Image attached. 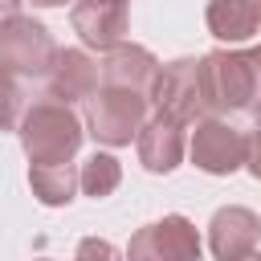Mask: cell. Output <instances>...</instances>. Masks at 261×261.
<instances>
[{
    "instance_id": "15",
    "label": "cell",
    "mask_w": 261,
    "mask_h": 261,
    "mask_svg": "<svg viewBox=\"0 0 261 261\" xmlns=\"http://www.w3.org/2000/svg\"><path fill=\"white\" fill-rule=\"evenodd\" d=\"M77 171H82V192H86V196H94V200L110 196V192L122 184V167H118V159H114V155H106V151H94Z\"/></svg>"
},
{
    "instance_id": "6",
    "label": "cell",
    "mask_w": 261,
    "mask_h": 261,
    "mask_svg": "<svg viewBox=\"0 0 261 261\" xmlns=\"http://www.w3.org/2000/svg\"><path fill=\"white\" fill-rule=\"evenodd\" d=\"M188 155L200 171L208 175H232L237 167H245V155H249V135H241L232 122L224 118H200L196 130H192V143H188Z\"/></svg>"
},
{
    "instance_id": "9",
    "label": "cell",
    "mask_w": 261,
    "mask_h": 261,
    "mask_svg": "<svg viewBox=\"0 0 261 261\" xmlns=\"http://www.w3.org/2000/svg\"><path fill=\"white\" fill-rule=\"evenodd\" d=\"M69 24L90 49H114L126 37V4L122 0H73Z\"/></svg>"
},
{
    "instance_id": "1",
    "label": "cell",
    "mask_w": 261,
    "mask_h": 261,
    "mask_svg": "<svg viewBox=\"0 0 261 261\" xmlns=\"http://www.w3.org/2000/svg\"><path fill=\"white\" fill-rule=\"evenodd\" d=\"M208 114H249L261 122V45L253 49H212L200 57Z\"/></svg>"
},
{
    "instance_id": "21",
    "label": "cell",
    "mask_w": 261,
    "mask_h": 261,
    "mask_svg": "<svg viewBox=\"0 0 261 261\" xmlns=\"http://www.w3.org/2000/svg\"><path fill=\"white\" fill-rule=\"evenodd\" d=\"M241 261H261V253H249V257H241Z\"/></svg>"
},
{
    "instance_id": "11",
    "label": "cell",
    "mask_w": 261,
    "mask_h": 261,
    "mask_svg": "<svg viewBox=\"0 0 261 261\" xmlns=\"http://www.w3.org/2000/svg\"><path fill=\"white\" fill-rule=\"evenodd\" d=\"M135 147H139V163H143L147 171L167 175V171H175L179 159H184V122H175V118H167V114L155 110V114L143 122Z\"/></svg>"
},
{
    "instance_id": "18",
    "label": "cell",
    "mask_w": 261,
    "mask_h": 261,
    "mask_svg": "<svg viewBox=\"0 0 261 261\" xmlns=\"http://www.w3.org/2000/svg\"><path fill=\"white\" fill-rule=\"evenodd\" d=\"M245 167L253 171V179H261V122L249 130V155H245Z\"/></svg>"
},
{
    "instance_id": "14",
    "label": "cell",
    "mask_w": 261,
    "mask_h": 261,
    "mask_svg": "<svg viewBox=\"0 0 261 261\" xmlns=\"http://www.w3.org/2000/svg\"><path fill=\"white\" fill-rule=\"evenodd\" d=\"M29 188L45 208H61L73 200L82 188V171L73 163H53V167H29Z\"/></svg>"
},
{
    "instance_id": "16",
    "label": "cell",
    "mask_w": 261,
    "mask_h": 261,
    "mask_svg": "<svg viewBox=\"0 0 261 261\" xmlns=\"http://www.w3.org/2000/svg\"><path fill=\"white\" fill-rule=\"evenodd\" d=\"M24 86H20V73H12L8 65H0V130H20V118H24Z\"/></svg>"
},
{
    "instance_id": "2",
    "label": "cell",
    "mask_w": 261,
    "mask_h": 261,
    "mask_svg": "<svg viewBox=\"0 0 261 261\" xmlns=\"http://www.w3.org/2000/svg\"><path fill=\"white\" fill-rule=\"evenodd\" d=\"M86 122L57 98H37L24 118H20V147L29 155L33 167H53V163H73L77 147H82V130Z\"/></svg>"
},
{
    "instance_id": "22",
    "label": "cell",
    "mask_w": 261,
    "mask_h": 261,
    "mask_svg": "<svg viewBox=\"0 0 261 261\" xmlns=\"http://www.w3.org/2000/svg\"><path fill=\"white\" fill-rule=\"evenodd\" d=\"M37 261H49V257H37Z\"/></svg>"
},
{
    "instance_id": "20",
    "label": "cell",
    "mask_w": 261,
    "mask_h": 261,
    "mask_svg": "<svg viewBox=\"0 0 261 261\" xmlns=\"http://www.w3.org/2000/svg\"><path fill=\"white\" fill-rule=\"evenodd\" d=\"M37 8H57V4H65V0H33Z\"/></svg>"
},
{
    "instance_id": "12",
    "label": "cell",
    "mask_w": 261,
    "mask_h": 261,
    "mask_svg": "<svg viewBox=\"0 0 261 261\" xmlns=\"http://www.w3.org/2000/svg\"><path fill=\"white\" fill-rule=\"evenodd\" d=\"M155 73H159V61L151 49L143 45H114L102 61V86H118V90H130V94H143L151 98V86H155Z\"/></svg>"
},
{
    "instance_id": "17",
    "label": "cell",
    "mask_w": 261,
    "mask_h": 261,
    "mask_svg": "<svg viewBox=\"0 0 261 261\" xmlns=\"http://www.w3.org/2000/svg\"><path fill=\"white\" fill-rule=\"evenodd\" d=\"M73 261H122V253H118L110 241H102V237H82Z\"/></svg>"
},
{
    "instance_id": "23",
    "label": "cell",
    "mask_w": 261,
    "mask_h": 261,
    "mask_svg": "<svg viewBox=\"0 0 261 261\" xmlns=\"http://www.w3.org/2000/svg\"><path fill=\"white\" fill-rule=\"evenodd\" d=\"M122 4H126V0H122Z\"/></svg>"
},
{
    "instance_id": "10",
    "label": "cell",
    "mask_w": 261,
    "mask_h": 261,
    "mask_svg": "<svg viewBox=\"0 0 261 261\" xmlns=\"http://www.w3.org/2000/svg\"><path fill=\"white\" fill-rule=\"evenodd\" d=\"M98 77L102 69L86 49H61L53 69L45 73V86H49V98L69 106V102H90L98 94Z\"/></svg>"
},
{
    "instance_id": "8",
    "label": "cell",
    "mask_w": 261,
    "mask_h": 261,
    "mask_svg": "<svg viewBox=\"0 0 261 261\" xmlns=\"http://www.w3.org/2000/svg\"><path fill=\"white\" fill-rule=\"evenodd\" d=\"M257 241H261V216L241 208V204H228V208H216L212 220H208V249L216 261H241L249 253H257Z\"/></svg>"
},
{
    "instance_id": "4",
    "label": "cell",
    "mask_w": 261,
    "mask_h": 261,
    "mask_svg": "<svg viewBox=\"0 0 261 261\" xmlns=\"http://www.w3.org/2000/svg\"><path fill=\"white\" fill-rule=\"evenodd\" d=\"M151 102L159 114L175 118V122H200L208 114V98H204V69L200 57H175L167 65H159L155 86H151Z\"/></svg>"
},
{
    "instance_id": "19",
    "label": "cell",
    "mask_w": 261,
    "mask_h": 261,
    "mask_svg": "<svg viewBox=\"0 0 261 261\" xmlns=\"http://www.w3.org/2000/svg\"><path fill=\"white\" fill-rule=\"evenodd\" d=\"M12 16H20V0H0V24H8Z\"/></svg>"
},
{
    "instance_id": "3",
    "label": "cell",
    "mask_w": 261,
    "mask_h": 261,
    "mask_svg": "<svg viewBox=\"0 0 261 261\" xmlns=\"http://www.w3.org/2000/svg\"><path fill=\"white\" fill-rule=\"evenodd\" d=\"M147 102L151 98H143V94L118 90V86H98V94L86 102V130L106 147H126L130 139H139L143 122L151 118Z\"/></svg>"
},
{
    "instance_id": "13",
    "label": "cell",
    "mask_w": 261,
    "mask_h": 261,
    "mask_svg": "<svg viewBox=\"0 0 261 261\" xmlns=\"http://www.w3.org/2000/svg\"><path fill=\"white\" fill-rule=\"evenodd\" d=\"M208 33L224 45H241L261 29V0H208Z\"/></svg>"
},
{
    "instance_id": "5",
    "label": "cell",
    "mask_w": 261,
    "mask_h": 261,
    "mask_svg": "<svg viewBox=\"0 0 261 261\" xmlns=\"http://www.w3.org/2000/svg\"><path fill=\"white\" fill-rule=\"evenodd\" d=\"M57 45L53 33L33 20V16H12L8 24H0V65H8L20 77H45L57 61Z\"/></svg>"
},
{
    "instance_id": "7",
    "label": "cell",
    "mask_w": 261,
    "mask_h": 261,
    "mask_svg": "<svg viewBox=\"0 0 261 261\" xmlns=\"http://www.w3.org/2000/svg\"><path fill=\"white\" fill-rule=\"evenodd\" d=\"M126 261H200V232L188 216H163L130 237Z\"/></svg>"
}]
</instances>
